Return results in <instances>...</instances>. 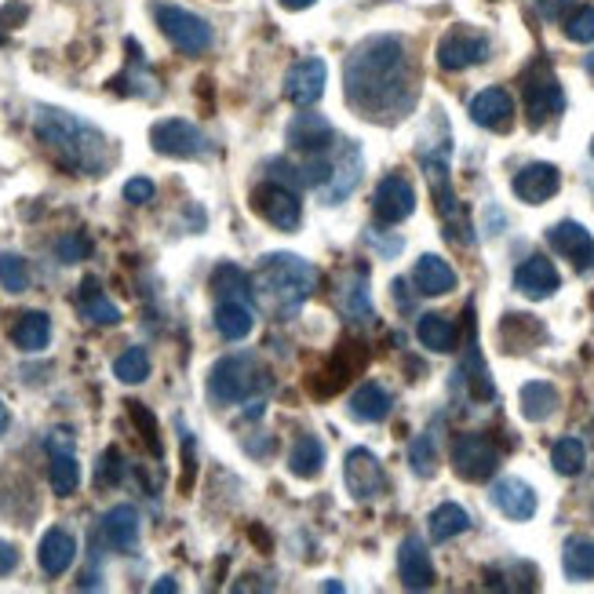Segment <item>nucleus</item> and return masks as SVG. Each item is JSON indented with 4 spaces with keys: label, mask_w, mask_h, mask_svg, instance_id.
<instances>
[{
    "label": "nucleus",
    "mask_w": 594,
    "mask_h": 594,
    "mask_svg": "<svg viewBox=\"0 0 594 594\" xmlns=\"http://www.w3.org/2000/svg\"><path fill=\"white\" fill-rule=\"evenodd\" d=\"M343 81H347V103L365 121H380V124L397 121L416 103V84H413V67H408L405 56V40L394 34L361 40L351 51Z\"/></svg>",
    "instance_id": "nucleus-1"
},
{
    "label": "nucleus",
    "mask_w": 594,
    "mask_h": 594,
    "mask_svg": "<svg viewBox=\"0 0 594 594\" xmlns=\"http://www.w3.org/2000/svg\"><path fill=\"white\" fill-rule=\"evenodd\" d=\"M37 139L56 154L62 165L81 176H103L114 165V146L99 128L88 124L78 114H67L59 106H37Z\"/></svg>",
    "instance_id": "nucleus-2"
},
{
    "label": "nucleus",
    "mask_w": 594,
    "mask_h": 594,
    "mask_svg": "<svg viewBox=\"0 0 594 594\" xmlns=\"http://www.w3.org/2000/svg\"><path fill=\"white\" fill-rule=\"evenodd\" d=\"M314 288H318V270L292 252L263 256V263L252 274V292L281 318L296 314L314 296Z\"/></svg>",
    "instance_id": "nucleus-3"
},
{
    "label": "nucleus",
    "mask_w": 594,
    "mask_h": 594,
    "mask_svg": "<svg viewBox=\"0 0 594 594\" xmlns=\"http://www.w3.org/2000/svg\"><path fill=\"white\" fill-rule=\"evenodd\" d=\"M419 165H424V176L430 182V193H435V204H438L441 223H445L449 241L474 245L471 219H467V212L460 209L456 193H452V182H449V143H445V139H441L438 146L419 150Z\"/></svg>",
    "instance_id": "nucleus-4"
},
{
    "label": "nucleus",
    "mask_w": 594,
    "mask_h": 594,
    "mask_svg": "<svg viewBox=\"0 0 594 594\" xmlns=\"http://www.w3.org/2000/svg\"><path fill=\"white\" fill-rule=\"evenodd\" d=\"M270 376L252 354H230V358L215 361L209 372V397L215 405H237L248 402L252 394L266 391Z\"/></svg>",
    "instance_id": "nucleus-5"
},
{
    "label": "nucleus",
    "mask_w": 594,
    "mask_h": 594,
    "mask_svg": "<svg viewBox=\"0 0 594 594\" xmlns=\"http://www.w3.org/2000/svg\"><path fill=\"white\" fill-rule=\"evenodd\" d=\"M522 95H525V114H528V121H533V128H539L544 121H550V117H558L566 110V92H561L555 70H550L544 59L525 70Z\"/></svg>",
    "instance_id": "nucleus-6"
},
{
    "label": "nucleus",
    "mask_w": 594,
    "mask_h": 594,
    "mask_svg": "<svg viewBox=\"0 0 594 594\" xmlns=\"http://www.w3.org/2000/svg\"><path fill=\"white\" fill-rule=\"evenodd\" d=\"M154 15H157L161 34H165L182 56H201V51L212 48V26L204 23L201 15H193L176 4H157Z\"/></svg>",
    "instance_id": "nucleus-7"
},
{
    "label": "nucleus",
    "mask_w": 594,
    "mask_h": 594,
    "mask_svg": "<svg viewBox=\"0 0 594 594\" xmlns=\"http://www.w3.org/2000/svg\"><path fill=\"white\" fill-rule=\"evenodd\" d=\"M150 143H154L157 154L165 157H204L212 150L209 135L201 132L198 124L182 121V117H168V121H157L154 128H150Z\"/></svg>",
    "instance_id": "nucleus-8"
},
{
    "label": "nucleus",
    "mask_w": 594,
    "mask_h": 594,
    "mask_svg": "<svg viewBox=\"0 0 594 594\" xmlns=\"http://www.w3.org/2000/svg\"><path fill=\"white\" fill-rule=\"evenodd\" d=\"M252 209L263 215L270 226H277V230H296V226L304 223V204H299L296 190L277 179L259 182L252 190Z\"/></svg>",
    "instance_id": "nucleus-9"
},
{
    "label": "nucleus",
    "mask_w": 594,
    "mask_h": 594,
    "mask_svg": "<svg viewBox=\"0 0 594 594\" xmlns=\"http://www.w3.org/2000/svg\"><path fill=\"white\" fill-rule=\"evenodd\" d=\"M489 59V37L474 26H456L441 37L438 45V67L449 70V73H460V70H471L478 62Z\"/></svg>",
    "instance_id": "nucleus-10"
},
{
    "label": "nucleus",
    "mask_w": 594,
    "mask_h": 594,
    "mask_svg": "<svg viewBox=\"0 0 594 594\" xmlns=\"http://www.w3.org/2000/svg\"><path fill=\"white\" fill-rule=\"evenodd\" d=\"M500 467V452L485 435H460L452 441V471L467 482H485L492 478Z\"/></svg>",
    "instance_id": "nucleus-11"
},
{
    "label": "nucleus",
    "mask_w": 594,
    "mask_h": 594,
    "mask_svg": "<svg viewBox=\"0 0 594 594\" xmlns=\"http://www.w3.org/2000/svg\"><path fill=\"white\" fill-rule=\"evenodd\" d=\"M361 171H365L361 146L354 143V139H340V154L332 157V176L325 187H321V201L340 204L343 198H351L354 187L361 182Z\"/></svg>",
    "instance_id": "nucleus-12"
},
{
    "label": "nucleus",
    "mask_w": 594,
    "mask_h": 594,
    "mask_svg": "<svg viewBox=\"0 0 594 594\" xmlns=\"http://www.w3.org/2000/svg\"><path fill=\"white\" fill-rule=\"evenodd\" d=\"M45 445H48V456H51V471H48L51 492L73 496L81 485V463H78V456H73V435L67 427H59V430H51Z\"/></svg>",
    "instance_id": "nucleus-13"
},
{
    "label": "nucleus",
    "mask_w": 594,
    "mask_h": 594,
    "mask_svg": "<svg viewBox=\"0 0 594 594\" xmlns=\"http://www.w3.org/2000/svg\"><path fill=\"white\" fill-rule=\"evenodd\" d=\"M547 245L555 248L561 259H569L580 274H591L594 270V237L591 230H583L580 223L572 219H561L547 230Z\"/></svg>",
    "instance_id": "nucleus-14"
},
{
    "label": "nucleus",
    "mask_w": 594,
    "mask_h": 594,
    "mask_svg": "<svg viewBox=\"0 0 594 594\" xmlns=\"http://www.w3.org/2000/svg\"><path fill=\"white\" fill-rule=\"evenodd\" d=\"M372 212H376V219L387 223V226L405 223L408 215L416 212L413 182L402 179V176H387L380 187H376V193H372Z\"/></svg>",
    "instance_id": "nucleus-15"
},
{
    "label": "nucleus",
    "mask_w": 594,
    "mask_h": 594,
    "mask_svg": "<svg viewBox=\"0 0 594 594\" xmlns=\"http://www.w3.org/2000/svg\"><path fill=\"white\" fill-rule=\"evenodd\" d=\"M343 482H347V492L354 500H372V496L383 492V467L380 460L372 456L369 449H351L347 463H343Z\"/></svg>",
    "instance_id": "nucleus-16"
},
{
    "label": "nucleus",
    "mask_w": 594,
    "mask_h": 594,
    "mask_svg": "<svg viewBox=\"0 0 594 594\" xmlns=\"http://www.w3.org/2000/svg\"><path fill=\"white\" fill-rule=\"evenodd\" d=\"M325 81H329V67L325 59H299L296 67L288 70L285 78V95L288 103L296 106H314L321 95H325Z\"/></svg>",
    "instance_id": "nucleus-17"
},
{
    "label": "nucleus",
    "mask_w": 594,
    "mask_h": 594,
    "mask_svg": "<svg viewBox=\"0 0 594 594\" xmlns=\"http://www.w3.org/2000/svg\"><path fill=\"white\" fill-rule=\"evenodd\" d=\"M336 128H332L321 114H299L292 117L288 124V146L299 150V154H325L329 146H336Z\"/></svg>",
    "instance_id": "nucleus-18"
},
{
    "label": "nucleus",
    "mask_w": 594,
    "mask_h": 594,
    "mask_svg": "<svg viewBox=\"0 0 594 594\" xmlns=\"http://www.w3.org/2000/svg\"><path fill=\"white\" fill-rule=\"evenodd\" d=\"M397 572L408 591H427L435 587V566H430L427 544L419 536H405L397 547Z\"/></svg>",
    "instance_id": "nucleus-19"
},
{
    "label": "nucleus",
    "mask_w": 594,
    "mask_h": 594,
    "mask_svg": "<svg viewBox=\"0 0 594 594\" xmlns=\"http://www.w3.org/2000/svg\"><path fill=\"white\" fill-rule=\"evenodd\" d=\"M558 285H561V277H558V270L547 256H528L525 263L514 270V288L528 299L555 296Z\"/></svg>",
    "instance_id": "nucleus-20"
},
{
    "label": "nucleus",
    "mask_w": 594,
    "mask_h": 594,
    "mask_svg": "<svg viewBox=\"0 0 594 594\" xmlns=\"http://www.w3.org/2000/svg\"><path fill=\"white\" fill-rule=\"evenodd\" d=\"M471 121L489 132H507L514 121V99L503 88H485L471 99Z\"/></svg>",
    "instance_id": "nucleus-21"
},
{
    "label": "nucleus",
    "mask_w": 594,
    "mask_h": 594,
    "mask_svg": "<svg viewBox=\"0 0 594 594\" xmlns=\"http://www.w3.org/2000/svg\"><path fill=\"white\" fill-rule=\"evenodd\" d=\"M558 187H561V171L555 165H544V161H536V165H525L514 176V193L525 204H544V201H550L558 193Z\"/></svg>",
    "instance_id": "nucleus-22"
},
{
    "label": "nucleus",
    "mask_w": 594,
    "mask_h": 594,
    "mask_svg": "<svg viewBox=\"0 0 594 594\" xmlns=\"http://www.w3.org/2000/svg\"><path fill=\"white\" fill-rule=\"evenodd\" d=\"M489 496L511 522H528V518L536 514V492L533 485H525L522 478H500Z\"/></svg>",
    "instance_id": "nucleus-23"
},
{
    "label": "nucleus",
    "mask_w": 594,
    "mask_h": 594,
    "mask_svg": "<svg viewBox=\"0 0 594 594\" xmlns=\"http://www.w3.org/2000/svg\"><path fill=\"white\" fill-rule=\"evenodd\" d=\"M103 539L114 550H121V555L135 550V544H139V511L132 503H117L103 514Z\"/></svg>",
    "instance_id": "nucleus-24"
},
{
    "label": "nucleus",
    "mask_w": 594,
    "mask_h": 594,
    "mask_svg": "<svg viewBox=\"0 0 594 594\" xmlns=\"http://www.w3.org/2000/svg\"><path fill=\"white\" fill-rule=\"evenodd\" d=\"M73 558H78V539H73L67 528H48V533L40 536L37 561L48 577H62V572L73 566Z\"/></svg>",
    "instance_id": "nucleus-25"
},
{
    "label": "nucleus",
    "mask_w": 594,
    "mask_h": 594,
    "mask_svg": "<svg viewBox=\"0 0 594 594\" xmlns=\"http://www.w3.org/2000/svg\"><path fill=\"white\" fill-rule=\"evenodd\" d=\"M413 281L424 296H445V292L456 288V270H452L441 256H419Z\"/></svg>",
    "instance_id": "nucleus-26"
},
{
    "label": "nucleus",
    "mask_w": 594,
    "mask_h": 594,
    "mask_svg": "<svg viewBox=\"0 0 594 594\" xmlns=\"http://www.w3.org/2000/svg\"><path fill=\"white\" fill-rule=\"evenodd\" d=\"M391 405H394L391 394H387L380 383H361L347 402L351 416L361 419V424H383V419L391 416Z\"/></svg>",
    "instance_id": "nucleus-27"
},
{
    "label": "nucleus",
    "mask_w": 594,
    "mask_h": 594,
    "mask_svg": "<svg viewBox=\"0 0 594 594\" xmlns=\"http://www.w3.org/2000/svg\"><path fill=\"white\" fill-rule=\"evenodd\" d=\"M78 307L92 325H117L121 321V310H117L114 299H106V292L99 288L95 277H84V285L78 292Z\"/></svg>",
    "instance_id": "nucleus-28"
},
{
    "label": "nucleus",
    "mask_w": 594,
    "mask_h": 594,
    "mask_svg": "<svg viewBox=\"0 0 594 594\" xmlns=\"http://www.w3.org/2000/svg\"><path fill=\"white\" fill-rule=\"evenodd\" d=\"M12 340H15V347L26 351V354L45 351L48 340H51V318L45 314V310H26V314L15 321Z\"/></svg>",
    "instance_id": "nucleus-29"
},
{
    "label": "nucleus",
    "mask_w": 594,
    "mask_h": 594,
    "mask_svg": "<svg viewBox=\"0 0 594 594\" xmlns=\"http://www.w3.org/2000/svg\"><path fill=\"white\" fill-rule=\"evenodd\" d=\"M252 325H256V314L241 299H223V304L215 307V329H219L223 340H245L248 332H252Z\"/></svg>",
    "instance_id": "nucleus-30"
},
{
    "label": "nucleus",
    "mask_w": 594,
    "mask_h": 594,
    "mask_svg": "<svg viewBox=\"0 0 594 594\" xmlns=\"http://www.w3.org/2000/svg\"><path fill=\"white\" fill-rule=\"evenodd\" d=\"M288 471L296 478H318L325 471V445L314 435H304L288 452Z\"/></svg>",
    "instance_id": "nucleus-31"
},
{
    "label": "nucleus",
    "mask_w": 594,
    "mask_h": 594,
    "mask_svg": "<svg viewBox=\"0 0 594 594\" xmlns=\"http://www.w3.org/2000/svg\"><path fill=\"white\" fill-rule=\"evenodd\" d=\"M518 402H522V416L528 419V424H544V419L558 408V391L544 380H533V383L522 387Z\"/></svg>",
    "instance_id": "nucleus-32"
},
{
    "label": "nucleus",
    "mask_w": 594,
    "mask_h": 594,
    "mask_svg": "<svg viewBox=\"0 0 594 594\" xmlns=\"http://www.w3.org/2000/svg\"><path fill=\"white\" fill-rule=\"evenodd\" d=\"M416 336L427 351H435V354L456 351V325H452L445 314H424L416 325Z\"/></svg>",
    "instance_id": "nucleus-33"
},
{
    "label": "nucleus",
    "mask_w": 594,
    "mask_h": 594,
    "mask_svg": "<svg viewBox=\"0 0 594 594\" xmlns=\"http://www.w3.org/2000/svg\"><path fill=\"white\" fill-rule=\"evenodd\" d=\"M340 307L347 310L354 321H365L372 314V296H369V274L365 270H354V274L343 281L340 288Z\"/></svg>",
    "instance_id": "nucleus-34"
},
{
    "label": "nucleus",
    "mask_w": 594,
    "mask_h": 594,
    "mask_svg": "<svg viewBox=\"0 0 594 594\" xmlns=\"http://www.w3.org/2000/svg\"><path fill=\"white\" fill-rule=\"evenodd\" d=\"M467 528H471V514L463 511L460 503H441V507H435V514H430V539H435V544L463 536Z\"/></svg>",
    "instance_id": "nucleus-35"
},
{
    "label": "nucleus",
    "mask_w": 594,
    "mask_h": 594,
    "mask_svg": "<svg viewBox=\"0 0 594 594\" xmlns=\"http://www.w3.org/2000/svg\"><path fill=\"white\" fill-rule=\"evenodd\" d=\"M561 569L569 580H594V539H569L566 555H561Z\"/></svg>",
    "instance_id": "nucleus-36"
},
{
    "label": "nucleus",
    "mask_w": 594,
    "mask_h": 594,
    "mask_svg": "<svg viewBox=\"0 0 594 594\" xmlns=\"http://www.w3.org/2000/svg\"><path fill=\"white\" fill-rule=\"evenodd\" d=\"M212 288L219 292L223 299H241V304H245V299L252 296V277H248L241 266L226 263L212 274Z\"/></svg>",
    "instance_id": "nucleus-37"
},
{
    "label": "nucleus",
    "mask_w": 594,
    "mask_h": 594,
    "mask_svg": "<svg viewBox=\"0 0 594 594\" xmlns=\"http://www.w3.org/2000/svg\"><path fill=\"white\" fill-rule=\"evenodd\" d=\"M550 463H555L558 474L572 478V474H580L583 463H587V449H583L580 438H561L555 441V449H550Z\"/></svg>",
    "instance_id": "nucleus-38"
},
{
    "label": "nucleus",
    "mask_w": 594,
    "mask_h": 594,
    "mask_svg": "<svg viewBox=\"0 0 594 594\" xmlns=\"http://www.w3.org/2000/svg\"><path fill=\"white\" fill-rule=\"evenodd\" d=\"M114 376L121 383H143L150 376V354L143 347H128L121 358L114 361Z\"/></svg>",
    "instance_id": "nucleus-39"
},
{
    "label": "nucleus",
    "mask_w": 594,
    "mask_h": 594,
    "mask_svg": "<svg viewBox=\"0 0 594 594\" xmlns=\"http://www.w3.org/2000/svg\"><path fill=\"white\" fill-rule=\"evenodd\" d=\"M0 288L26 292L29 288V263L15 252H0Z\"/></svg>",
    "instance_id": "nucleus-40"
},
{
    "label": "nucleus",
    "mask_w": 594,
    "mask_h": 594,
    "mask_svg": "<svg viewBox=\"0 0 594 594\" xmlns=\"http://www.w3.org/2000/svg\"><path fill=\"white\" fill-rule=\"evenodd\" d=\"M566 37L572 45H591L594 40V8L591 4L577 8V12L566 19Z\"/></svg>",
    "instance_id": "nucleus-41"
},
{
    "label": "nucleus",
    "mask_w": 594,
    "mask_h": 594,
    "mask_svg": "<svg viewBox=\"0 0 594 594\" xmlns=\"http://www.w3.org/2000/svg\"><path fill=\"white\" fill-rule=\"evenodd\" d=\"M408 456H413V471L416 474H424V478H430V474H435V463H438V449H435V435H419L416 441H413V452H408Z\"/></svg>",
    "instance_id": "nucleus-42"
},
{
    "label": "nucleus",
    "mask_w": 594,
    "mask_h": 594,
    "mask_svg": "<svg viewBox=\"0 0 594 594\" xmlns=\"http://www.w3.org/2000/svg\"><path fill=\"white\" fill-rule=\"evenodd\" d=\"M124 474V463H121V452L117 449H106L103 460H99V471H95V485H117Z\"/></svg>",
    "instance_id": "nucleus-43"
},
{
    "label": "nucleus",
    "mask_w": 594,
    "mask_h": 594,
    "mask_svg": "<svg viewBox=\"0 0 594 594\" xmlns=\"http://www.w3.org/2000/svg\"><path fill=\"white\" fill-rule=\"evenodd\" d=\"M154 193H157V187H154L150 179H128V182H124V201H132V204L154 201Z\"/></svg>",
    "instance_id": "nucleus-44"
},
{
    "label": "nucleus",
    "mask_w": 594,
    "mask_h": 594,
    "mask_svg": "<svg viewBox=\"0 0 594 594\" xmlns=\"http://www.w3.org/2000/svg\"><path fill=\"white\" fill-rule=\"evenodd\" d=\"M84 256H88V241H84V237L73 234V237H62V241H59L62 263H78V259H84Z\"/></svg>",
    "instance_id": "nucleus-45"
},
{
    "label": "nucleus",
    "mask_w": 594,
    "mask_h": 594,
    "mask_svg": "<svg viewBox=\"0 0 594 594\" xmlns=\"http://www.w3.org/2000/svg\"><path fill=\"white\" fill-rule=\"evenodd\" d=\"M132 416L139 419V424H143V430H146V441H150V449H154L157 456H161V441L154 438V435H157V427H154V416H150L143 405H132Z\"/></svg>",
    "instance_id": "nucleus-46"
},
{
    "label": "nucleus",
    "mask_w": 594,
    "mask_h": 594,
    "mask_svg": "<svg viewBox=\"0 0 594 594\" xmlns=\"http://www.w3.org/2000/svg\"><path fill=\"white\" fill-rule=\"evenodd\" d=\"M15 569H19V550L8 539H0V577H12Z\"/></svg>",
    "instance_id": "nucleus-47"
},
{
    "label": "nucleus",
    "mask_w": 594,
    "mask_h": 594,
    "mask_svg": "<svg viewBox=\"0 0 594 594\" xmlns=\"http://www.w3.org/2000/svg\"><path fill=\"white\" fill-rule=\"evenodd\" d=\"M536 8L544 19H561V12L569 8V0H536Z\"/></svg>",
    "instance_id": "nucleus-48"
},
{
    "label": "nucleus",
    "mask_w": 594,
    "mask_h": 594,
    "mask_svg": "<svg viewBox=\"0 0 594 594\" xmlns=\"http://www.w3.org/2000/svg\"><path fill=\"white\" fill-rule=\"evenodd\" d=\"M179 587H176V580L171 577H161L157 583H154V594H176Z\"/></svg>",
    "instance_id": "nucleus-49"
},
{
    "label": "nucleus",
    "mask_w": 594,
    "mask_h": 594,
    "mask_svg": "<svg viewBox=\"0 0 594 594\" xmlns=\"http://www.w3.org/2000/svg\"><path fill=\"white\" fill-rule=\"evenodd\" d=\"M281 4L288 8V12H304V8H310V4H318V0H281Z\"/></svg>",
    "instance_id": "nucleus-50"
},
{
    "label": "nucleus",
    "mask_w": 594,
    "mask_h": 594,
    "mask_svg": "<svg viewBox=\"0 0 594 594\" xmlns=\"http://www.w3.org/2000/svg\"><path fill=\"white\" fill-rule=\"evenodd\" d=\"M8 424H12V416H8V405L0 402V438L8 435Z\"/></svg>",
    "instance_id": "nucleus-51"
},
{
    "label": "nucleus",
    "mask_w": 594,
    "mask_h": 594,
    "mask_svg": "<svg viewBox=\"0 0 594 594\" xmlns=\"http://www.w3.org/2000/svg\"><path fill=\"white\" fill-rule=\"evenodd\" d=\"M587 70L594 73V51H591V56H587Z\"/></svg>",
    "instance_id": "nucleus-52"
},
{
    "label": "nucleus",
    "mask_w": 594,
    "mask_h": 594,
    "mask_svg": "<svg viewBox=\"0 0 594 594\" xmlns=\"http://www.w3.org/2000/svg\"><path fill=\"white\" fill-rule=\"evenodd\" d=\"M591 157H594V139H591Z\"/></svg>",
    "instance_id": "nucleus-53"
},
{
    "label": "nucleus",
    "mask_w": 594,
    "mask_h": 594,
    "mask_svg": "<svg viewBox=\"0 0 594 594\" xmlns=\"http://www.w3.org/2000/svg\"><path fill=\"white\" fill-rule=\"evenodd\" d=\"M0 45H4V34H0Z\"/></svg>",
    "instance_id": "nucleus-54"
}]
</instances>
